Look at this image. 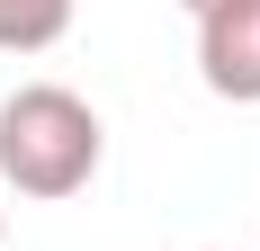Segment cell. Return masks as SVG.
Returning <instances> with one entry per match:
<instances>
[{
    "label": "cell",
    "mask_w": 260,
    "mask_h": 251,
    "mask_svg": "<svg viewBox=\"0 0 260 251\" xmlns=\"http://www.w3.org/2000/svg\"><path fill=\"white\" fill-rule=\"evenodd\" d=\"M108 162V125L99 108L63 90V81H27L0 99V189H18V198H81Z\"/></svg>",
    "instance_id": "1"
},
{
    "label": "cell",
    "mask_w": 260,
    "mask_h": 251,
    "mask_svg": "<svg viewBox=\"0 0 260 251\" xmlns=\"http://www.w3.org/2000/svg\"><path fill=\"white\" fill-rule=\"evenodd\" d=\"M198 81L234 108H260V0L198 9Z\"/></svg>",
    "instance_id": "2"
},
{
    "label": "cell",
    "mask_w": 260,
    "mask_h": 251,
    "mask_svg": "<svg viewBox=\"0 0 260 251\" xmlns=\"http://www.w3.org/2000/svg\"><path fill=\"white\" fill-rule=\"evenodd\" d=\"M81 0H0V54H45L72 36Z\"/></svg>",
    "instance_id": "3"
},
{
    "label": "cell",
    "mask_w": 260,
    "mask_h": 251,
    "mask_svg": "<svg viewBox=\"0 0 260 251\" xmlns=\"http://www.w3.org/2000/svg\"><path fill=\"white\" fill-rule=\"evenodd\" d=\"M180 9H188V18H198V9H215V0H180Z\"/></svg>",
    "instance_id": "4"
},
{
    "label": "cell",
    "mask_w": 260,
    "mask_h": 251,
    "mask_svg": "<svg viewBox=\"0 0 260 251\" xmlns=\"http://www.w3.org/2000/svg\"><path fill=\"white\" fill-rule=\"evenodd\" d=\"M0 242H9V206H0Z\"/></svg>",
    "instance_id": "5"
}]
</instances>
